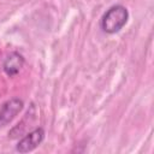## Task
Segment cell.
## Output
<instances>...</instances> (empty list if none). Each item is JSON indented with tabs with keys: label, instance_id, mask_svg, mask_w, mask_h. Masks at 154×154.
I'll return each instance as SVG.
<instances>
[{
	"label": "cell",
	"instance_id": "2",
	"mask_svg": "<svg viewBox=\"0 0 154 154\" xmlns=\"http://www.w3.org/2000/svg\"><path fill=\"white\" fill-rule=\"evenodd\" d=\"M45 140V130L42 128H36L25 135L16 146V150L19 153H28L38 147Z\"/></svg>",
	"mask_w": 154,
	"mask_h": 154
},
{
	"label": "cell",
	"instance_id": "3",
	"mask_svg": "<svg viewBox=\"0 0 154 154\" xmlns=\"http://www.w3.org/2000/svg\"><path fill=\"white\" fill-rule=\"evenodd\" d=\"M23 101L18 97L7 100L0 108V128L7 125L13 120V118L23 109Z\"/></svg>",
	"mask_w": 154,
	"mask_h": 154
},
{
	"label": "cell",
	"instance_id": "1",
	"mask_svg": "<svg viewBox=\"0 0 154 154\" xmlns=\"http://www.w3.org/2000/svg\"><path fill=\"white\" fill-rule=\"evenodd\" d=\"M129 11L123 5H113L111 6L102 16L100 26L106 34H116L120 31L124 25L128 23Z\"/></svg>",
	"mask_w": 154,
	"mask_h": 154
},
{
	"label": "cell",
	"instance_id": "4",
	"mask_svg": "<svg viewBox=\"0 0 154 154\" xmlns=\"http://www.w3.org/2000/svg\"><path fill=\"white\" fill-rule=\"evenodd\" d=\"M24 63L25 61H24V58L22 54H19L18 52H12L6 57V59L2 64L4 72L8 77H13L19 73V71L24 66Z\"/></svg>",
	"mask_w": 154,
	"mask_h": 154
}]
</instances>
